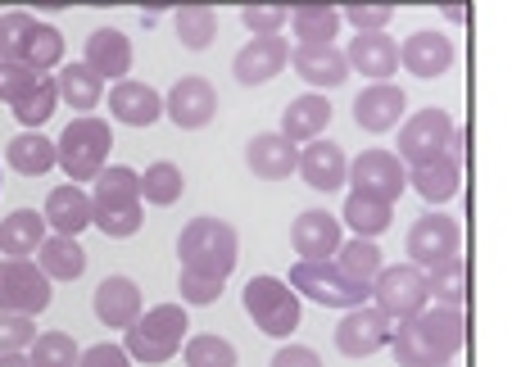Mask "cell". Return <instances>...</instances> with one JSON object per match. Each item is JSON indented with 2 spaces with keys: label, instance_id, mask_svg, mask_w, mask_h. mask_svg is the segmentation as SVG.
<instances>
[{
  "label": "cell",
  "instance_id": "1",
  "mask_svg": "<svg viewBox=\"0 0 512 367\" xmlns=\"http://www.w3.org/2000/svg\"><path fill=\"white\" fill-rule=\"evenodd\" d=\"M91 186H96V191H91V213H96V227L109 241H127V236L141 232L145 200H141V173H136V168L114 164Z\"/></svg>",
  "mask_w": 512,
  "mask_h": 367
},
{
  "label": "cell",
  "instance_id": "2",
  "mask_svg": "<svg viewBox=\"0 0 512 367\" xmlns=\"http://www.w3.org/2000/svg\"><path fill=\"white\" fill-rule=\"evenodd\" d=\"M177 259H182V272L227 281L236 272V259H241V236L223 218H195L177 236Z\"/></svg>",
  "mask_w": 512,
  "mask_h": 367
},
{
  "label": "cell",
  "instance_id": "3",
  "mask_svg": "<svg viewBox=\"0 0 512 367\" xmlns=\"http://www.w3.org/2000/svg\"><path fill=\"white\" fill-rule=\"evenodd\" d=\"M186 304H155L150 313H141L132 331H123V349L132 354V363H173L186 349Z\"/></svg>",
  "mask_w": 512,
  "mask_h": 367
},
{
  "label": "cell",
  "instance_id": "4",
  "mask_svg": "<svg viewBox=\"0 0 512 367\" xmlns=\"http://www.w3.org/2000/svg\"><path fill=\"white\" fill-rule=\"evenodd\" d=\"M59 168L68 173V182H96L109 168V150H114V136H109V123L96 114H82L59 132Z\"/></svg>",
  "mask_w": 512,
  "mask_h": 367
},
{
  "label": "cell",
  "instance_id": "5",
  "mask_svg": "<svg viewBox=\"0 0 512 367\" xmlns=\"http://www.w3.org/2000/svg\"><path fill=\"white\" fill-rule=\"evenodd\" d=\"M241 300H245L250 322L272 340H286L304 318V304H300L304 295L290 286V281H281V277H250L245 281Z\"/></svg>",
  "mask_w": 512,
  "mask_h": 367
},
{
  "label": "cell",
  "instance_id": "6",
  "mask_svg": "<svg viewBox=\"0 0 512 367\" xmlns=\"http://www.w3.org/2000/svg\"><path fill=\"white\" fill-rule=\"evenodd\" d=\"M290 286L300 290V295H309L313 304H322V309H345V313L358 309V304H368V295H372V290L354 286L336 268V259H300L290 268Z\"/></svg>",
  "mask_w": 512,
  "mask_h": 367
},
{
  "label": "cell",
  "instance_id": "7",
  "mask_svg": "<svg viewBox=\"0 0 512 367\" xmlns=\"http://www.w3.org/2000/svg\"><path fill=\"white\" fill-rule=\"evenodd\" d=\"M372 295H377V309L395 322H413L431 309L426 272L413 268V263H390V268H381V277L372 281Z\"/></svg>",
  "mask_w": 512,
  "mask_h": 367
},
{
  "label": "cell",
  "instance_id": "8",
  "mask_svg": "<svg viewBox=\"0 0 512 367\" xmlns=\"http://www.w3.org/2000/svg\"><path fill=\"white\" fill-rule=\"evenodd\" d=\"M454 141H458L454 118L431 105L404 123V132H399V159H404L408 168H422L440 155H454Z\"/></svg>",
  "mask_w": 512,
  "mask_h": 367
},
{
  "label": "cell",
  "instance_id": "9",
  "mask_svg": "<svg viewBox=\"0 0 512 367\" xmlns=\"http://www.w3.org/2000/svg\"><path fill=\"white\" fill-rule=\"evenodd\" d=\"M50 277L32 259H0V313L37 318L50 309Z\"/></svg>",
  "mask_w": 512,
  "mask_h": 367
},
{
  "label": "cell",
  "instance_id": "10",
  "mask_svg": "<svg viewBox=\"0 0 512 367\" xmlns=\"http://www.w3.org/2000/svg\"><path fill=\"white\" fill-rule=\"evenodd\" d=\"M390 340H395V318H386L377 304L372 309L368 304L349 309L336 327V349L345 358H372L381 349H390Z\"/></svg>",
  "mask_w": 512,
  "mask_h": 367
},
{
  "label": "cell",
  "instance_id": "11",
  "mask_svg": "<svg viewBox=\"0 0 512 367\" xmlns=\"http://www.w3.org/2000/svg\"><path fill=\"white\" fill-rule=\"evenodd\" d=\"M404 182V159L390 155V150H363L349 164V186H354V195H368V200L395 204L404 195Z\"/></svg>",
  "mask_w": 512,
  "mask_h": 367
},
{
  "label": "cell",
  "instance_id": "12",
  "mask_svg": "<svg viewBox=\"0 0 512 367\" xmlns=\"http://www.w3.org/2000/svg\"><path fill=\"white\" fill-rule=\"evenodd\" d=\"M463 254V227L445 213H422L413 227H408V259L413 268H431L440 259H454Z\"/></svg>",
  "mask_w": 512,
  "mask_h": 367
},
{
  "label": "cell",
  "instance_id": "13",
  "mask_svg": "<svg viewBox=\"0 0 512 367\" xmlns=\"http://www.w3.org/2000/svg\"><path fill=\"white\" fill-rule=\"evenodd\" d=\"M164 114L173 118L182 132H200V127H209L213 114H218V91H213L209 78L186 73V78L164 96Z\"/></svg>",
  "mask_w": 512,
  "mask_h": 367
},
{
  "label": "cell",
  "instance_id": "14",
  "mask_svg": "<svg viewBox=\"0 0 512 367\" xmlns=\"http://www.w3.org/2000/svg\"><path fill=\"white\" fill-rule=\"evenodd\" d=\"M286 64H290L286 37H254V41H245V46L236 50L232 78L241 82V87H263V82H272Z\"/></svg>",
  "mask_w": 512,
  "mask_h": 367
},
{
  "label": "cell",
  "instance_id": "15",
  "mask_svg": "<svg viewBox=\"0 0 512 367\" xmlns=\"http://www.w3.org/2000/svg\"><path fill=\"white\" fill-rule=\"evenodd\" d=\"M141 313H145V300L132 277H105L96 286V318L109 331H132L141 322Z\"/></svg>",
  "mask_w": 512,
  "mask_h": 367
},
{
  "label": "cell",
  "instance_id": "16",
  "mask_svg": "<svg viewBox=\"0 0 512 367\" xmlns=\"http://www.w3.org/2000/svg\"><path fill=\"white\" fill-rule=\"evenodd\" d=\"M290 245L300 259H336L345 236H340V218H331L327 209H304L290 227Z\"/></svg>",
  "mask_w": 512,
  "mask_h": 367
},
{
  "label": "cell",
  "instance_id": "17",
  "mask_svg": "<svg viewBox=\"0 0 512 367\" xmlns=\"http://www.w3.org/2000/svg\"><path fill=\"white\" fill-rule=\"evenodd\" d=\"M245 164H250V173L263 177V182H286V177L300 168V145L281 132H259L245 145Z\"/></svg>",
  "mask_w": 512,
  "mask_h": 367
},
{
  "label": "cell",
  "instance_id": "18",
  "mask_svg": "<svg viewBox=\"0 0 512 367\" xmlns=\"http://www.w3.org/2000/svg\"><path fill=\"white\" fill-rule=\"evenodd\" d=\"M345 59H349V68H354V73L372 78V87H377V82H386V78H395V68L404 64V59H399V41L386 37V32H358V37L349 41Z\"/></svg>",
  "mask_w": 512,
  "mask_h": 367
},
{
  "label": "cell",
  "instance_id": "19",
  "mask_svg": "<svg viewBox=\"0 0 512 367\" xmlns=\"http://www.w3.org/2000/svg\"><path fill=\"white\" fill-rule=\"evenodd\" d=\"M109 114H114V123L123 127H155L159 118H164V96H159L155 87H145V82H114V91H109Z\"/></svg>",
  "mask_w": 512,
  "mask_h": 367
},
{
  "label": "cell",
  "instance_id": "20",
  "mask_svg": "<svg viewBox=\"0 0 512 367\" xmlns=\"http://www.w3.org/2000/svg\"><path fill=\"white\" fill-rule=\"evenodd\" d=\"M399 59H404V68L413 73V78L435 82L449 64H454V41H449L445 32L422 28V32H413V37L399 46Z\"/></svg>",
  "mask_w": 512,
  "mask_h": 367
},
{
  "label": "cell",
  "instance_id": "21",
  "mask_svg": "<svg viewBox=\"0 0 512 367\" xmlns=\"http://www.w3.org/2000/svg\"><path fill=\"white\" fill-rule=\"evenodd\" d=\"M404 109H408V100H404V91H399L395 82H377V87H363V91H358V100H354L358 127H363V132H372V136H381V132H390V127H399Z\"/></svg>",
  "mask_w": 512,
  "mask_h": 367
},
{
  "label": "cell",
  "instance_id": "22",
  "mask_svg": "<svg viewBox=\"0 0 512 367\" xmlns=\"http://www.w3.org/2000/svg\"><path fill=\"white\" fill-rule=\"evenodd\" d=\"M300 177L313 191H340L349 182V159L336 141H309L300 145Z\"/></svg>",
  "mask_w": 512,
  "mask_h": 367
},
{
  "label": "cell",
  "instance_id": "23",
  "mask_svg": "<svg viewBox=\"0 0 512 367\" xmlns=\"http://www.w3.org/2000/svg\"><path fill=\"white\" fill-rule=\"evenodd\" d=\"M46 223L55 227V236H82L87 227H96V213H91V195L78 182L55 186L46 195Z\"/></svg>",
  "mask_w": 512,
  "mask_h": 367
},
{
  "label": "cell",
  "instance_id": "24",
  "mask_svg": "<svg viewBox=\"0 0 512 367\" xmlns=\"http://www.w3.org/2000/svg\"><path fill=\"white\" fill-rule=\"evenodd\" d=\"M290 64H295V73H300L309 87H340V82L349 78V59L345 50L331 41V46H295L290 50Z\"/></svg>",
  "mask_w": 512,
  "mask_h": 367
},
{
  "label": "cell",
  "instance_id": "25",
  "mask_svg": "<svg viewBox=\"0 0 512 367\" xmlns=\"http://www.w3.org/2000/svg\"><path fill=\"white\" fill-rule=\"evenodd\" d=\"M331 123V100L322 91H309V96H295L281 114V136H290L295 145H309V141H322Z\"/></svg>",
  "mask_w": 512,
  "mask_h": 367
},
{
  "label": "cell",
  "instance_id": "26",
  "mask_svg": "<svg viewBox=\"0 0 512 367\" xmlns=\"http://www.w3.org/2000/svg\"><path fill=\"white\" fill-rule=\"evenodd\" d=\"M82 64L96 68L105 82L109 78L127 82V73H132V41H127L118 28H96L87 37V55H82Z\"/></svg>",
  "mask_w": 512,
  "mask_h": 367
},
{
  "label": "cell",
  "instance_id": "27",
  "mask_svg": "<svg viewBox=\"0 0 512 367\" xmlns=\"http://www.w3.org/2000/svg\"><path fill=\"white\" fill-rule=\"evenodd\" d=\"M408 186H413L426 204L454 200L458 186H463V159H458V155L431 159V164H422V168H413V173H408Z\"/></svg>",
  "mask_w": 512,
  "mask_h": 367
},
{
  "label": "cell",
  "instance_id": "28",
  "mask_svg": "<svg viewBox=\"0 0 512 367\" xmlns=\"http://www.w3.org/2000/svg\"><path fill=\"white\" fill-rule=\"evenodd\" d=\"M46 227L50 223L37 209H14L0 223V250H5V259H32L46 245Z\"/></svg>",
  "mask_w": 512,
  "mask_h": 367
},
{
  "label": "cell",
  "instance_id": "29",
  "mask_svg": "<svg viewBox=\"0 0 512 367\" xmlns=\"http://www.w3.org/2000/svg\"><path fill=\"white\" fill-rule=\"evenodd\" d=\"M5 164L23 177H41L59 164V145L46 141L41 132H19L10 145H5Z\"/></svg>",
  "mask_w": 512,
  "mask_h": 367
},
{
  "label": "cell",
  "instance_id": "30",
  "mask_svg": "<svg viewBox=\"0 0 512 367\" xmlns=\"http://www.w3.org/2000/svg\"><path fill=\"white\" fill-rule=\"evenodd\" d=\"M55 82H59V100H64L68 109H78V118L91 114V109L105 100V78L87 64H64Z\"/></svg>",
  "mask_w": 512,
  "mask_h": 367
},
{
  "label": "cell",
  "instance_id": "31",
  "mask_svg": "<svg viewBox=\"0 0 512 367\" xmlns=\"http://www.w3.org/2000/svg\"><path fill=\"white\" fill-rule=\"evenodd\" d=\"M417 327H422V336L431 340L440 354H445V363L454 354H463L467 345V322H463V309H440V304H431V309L422 313V318H413Z\"/></svg>",
  "mask_w": 512,
  "mask_h": 367
},
{
  "label": "cell",
  "instance_id": "32",
  "mask_svg": "<svg viewBox=\"0 0 512 367\" xmlns=\"http://www.w3.org/2000/svg\"><path fill=\"white\" fill-rule=\"evenodd\" d=\"M422 272H426V286H431V304H440V309H463L467 304V259L463 254L440 259Z\"/></svg>",
  "mask_w": 512,
  "mask_h": 367
},
{
  "label": "cell",
  "instance_id": "33",
  "mask_svg": "<svg viewBox=\"0 0 512 367\" xmlns=\"http://www.w3.org/2000/svg\"><path fill=\"white\" fill-rule=\"evenodd\" d=\"M41 272L50 281H78L87 272V250L78 245V236H46L41 245Z\"/></svg>",
  "mask_w": 512,
  "mask_h": 367
},
{
  "label": "cell",
  "instance_id": "34",
  "mask_svg": "<svg viewBox=\"0 0 512 367\" xmlns=\"http://www.w3.org/2000/svg\"><path fill=\"white\" fill-rule=\"evenodd\" d=\"M336 268L345 272L354 286H363V290H372V281L381 277V250H377V241H368V236H354V241H345L340 245V254H336Z\"/></svg>",
  "mask_w": 512,
  "mask_h": 367
},
{
  "label": "cell",
  "instance_id": "35",
  "mask_svg": "<svg viewBox=\"0 0 512 367\" xmlns=\"http://www.w3.org/2000/svg\"><path fill=\"white\" fill-rule=\"evenodd\" d=\"M340 223L354 227V236H368V241H377V236L390 232V223H395V204H381V200H368V195H354V191H349L345 209H340Z\"/></svg>",
  "mask_w": 512,
  "mask_h": 367
},
{
  "label": "cell",
  "instance_id": "36",
  "mask_svg": "<svg viewBox=\"0 0 512 367\" xmlns=\"http://www.w3.org/2000/svg\"><path fill=\"white\" fill-rule=\"evenodd\" d=\"M340 23H345V14L331 10V5H304V10L290 14V28H295L300 46H331Z\"/></svg>",
  "mask_w": 512,
  "mask_h": 367
},
{
  "label": "cell",
  "instance_id": "37",
  "mask_svg": "<svg viewBox=\"0 0 512 367\" xmlns=\"http://www.w3.org/2000/svg\"><path fill=\"white\" fill-rule=\"evenodd\" d=\"M390 354L399 367H449L445 354L422 336L417 322H395V340H390Z\"/></svg>",
  "mask_w": 512,
  "mask_h": 367
},
{
  "label": "cell",
  "instance_id": "38",
  "mask_svg": "<svg viewBox=\"0 0 512 367\" xmlns=\"http://www.w3.org/2000/svg\"><path fill=\"white\" fill-rule=\"evenodd\" d=\"M186 191V177L177 164H168V159H159V164H150L141 173V200L155 204V209H168V204H177Z\"/></svg>",
  "mask_w": 512,
  "mask_h": 367
},
{
  "label": "cell",
  "instance_id": "39",
  "mask_svg": "<svg viewBox=\"0 0 512 367\" xmlns=\"http://www.w3.org/2000/svg\"><path fill=\"white\" fill-rule=\"evenodd\" d=\"M173 28L186 50H209L213 37H218V14H213L209 5H182V10L173 14Z\"/></svg>",
  "mask_w": 512,
  "mask_h": 367
},
{
  "label": "cell",
  "instance_id": "40",
  "mask_svg": "<svg viewBox=\"0 0 512 367\" xmlns=\"http://www.w3.org/2000/svg\"><path fill=\"white\" fill-rule=\"evenodd\" d=\"M37 28L41 23L32 19V14H23V10L5 14V19H0V64H23V59H28L32 37H37Z\"/></svg>",
  "mask_w": 512,
  "mask_h": 367
},
{
  "label": "cell",
  "instance_id": "41",
  "mask_svg": "<svg viewBox=\"0 0 512 367\" xmlns=\"http://www.w3.org/2000/svg\"><path fill=\"white\" fill-rule=\"evenodd\" d=\"M55 105H59V82L50 78H41L37 87L28 91V96L19 100V105H14V118H19L23 127H28V132H41V123H46L50 114H55Z\"/></svg>",
  "mask_w": 512,
  "mask_h": 367
},
{
  "label": "cell",
  "instance_id": "42",
  "mask_svg": "<svg viewBox=\"0 0 512 367\" xmlns=\"http://www.w3.org/2000/svg\"><path fill=\"white\" fill-rule=\"evenodd\" d=\"M32 367H78L82 354H78V340L68 336V331H41L37 345L28 349Z\"/></svg>",
  "mask_w": 512,
  "mask_h": 367
},
{
  "label": "cell",
  "instance_id": "43",
  "mask_svg": "<svg viewBox=\"0 0 512 367\" xmlns=\"http://www.w3.org/2000/svg\"><path fill=\"white\" fill-rule=\"evenodd\" d=\"M236 363H241V354H236L232 340L209 336V331L186 340V367H236Z\"/></svg>",
  "mask_w": 512,
  "mask_h": 367
},
{
  "label": "cell",
  "instance_id": "44",
  "mask_svg": "<svg viewBox=\"0 0 512 367\" xmlns=\"http://www.w3.org/2000/svg\"><path fill=\"white\" fill-rule=\"evenodd\" d=\"M64 59V32L55 28V23H41L37 28V37H32V46H28V59L23 64L28 68H37V73H50V68Z\"/></svg>",
  "mask_w": 512,
  "mask_h": 367
},
{
  "label": "cell",
  "instance_id": "45",
  "mask_svg": "<svg viewBox=\"0 0 512 367\" xmlns=\"http://www.w3.org/2000/svg\"><path fill=\"white\" fill-rule=\"evenodd\" d=\"M37 318H23V313H0V354H28L37 345Z\"/></svg>",
  "mask_w": 512,
  "mask_h": 367
},
{
  "label": "cell",
  "instance_id": "46",
  "mask_svg": "<svg viewBox=\"0 0 512 367\" xmlns=\"http://www.w3.org/2000/svg\"><path fill=\"white\" fill-rule=\"evenodd\" d=\"M241 23L254 37H281V28L290 23V10H281V5H245Z\"/></svg>",
  "mask_w": 512,
  "mask_h": 367
},
{
  "label": "cell",
  "instance_id": "47",
  "mask_svg": "<svg viewBox=\"0 0 512 367\" xmlns=\"http://www.w3.org/2000/svg\"><path fill=\"white\" fill-rule=\"evenodd\" d=\"M41 78H46V73H37V68H28V64H5V73H0V100L14 109Z\"/></svg>",
  "mask_w": 512,
  "mask_h": 367
},
{
  "label": "cell",
  "instance_id": "48",
  "mask_svg": "<svg viewBox=\"0 0 512 367\" xmlns=\"http://www.w3.org/2000/svg\"><path fill=\"white\" fill-rule=\"evenodd\" d=\"M227 281H213V277H200V272H182L177 277V290H182L186 309H204V304H213L218 295H223Z\"/></svg>",
  "mask_w": 512,
  "mask_h": 367
},
{
  "label": "cell",
  "instance_id": "49",
  "mask_svg": "<svg viewBox=\"0 0 512 367\" xmlns=\"http://www.w3.org/2000/svg\"><path fill=\"white\" fill-rule=\"evenodd\" d=\"M390 19H395L390 5H349L345 10V23H354L358 32H386Z\"/></svg>",
  "mask_w": 512,
  "mask_h": 367
},
{
  "label": "cell",
  "instance_id": "50",
  "mask_svg": "<svg viewBox=\"0 0 512 367\" xmlns=\"http://www.w3.org/2000/svg\"><path fill=\"white\" fill-rule=\"evenodd\" d=\"M78 367H132V354H127L123 345H91V349H82V363Z\"/></svg>",
  "mask_w": 512,
  "mask_h": 367
},
{
  "label": "cell",
  "instance_id": "51",
  "mask_svg": "<svg viewBox=\"0 0 512 367\" xmlns=\"http://www.w3.org/2000/svg\"><path fill=\"white\" fill-rule=\"evenodd\" d=\"M268 367H322V358H318V349H309V345H281Z\"/></svg>",
  "mask_w": 512,
  "mask_h": 367
},
{
  "label": "cell",
  "instance_id": "52",
  "mask_svg": "<svg viewBox=\"0 0 512 367\" xmlns=\"http://www.w3.org/2000/svg\"><path fill=\"white\" fill-rule=\"evenodd\" d=\"M0 367H32L28 354H0Z\"/></svg>",
  "mask_w": 512,
  "mask_h": 367
},
{
  "label": "cell",
  "instance_id": "53",
  "mask_svg": "<svg viewBox=\"0 0 512 367\" xmlns=\"http://www.w3.org/2000/svg\"><path fill=\"white\" fill-rule=\"evenodd\" d=\"M0 73H5V64H0Z\"/></svg>",
  "mask_w": 512,
  "mask_h": 367
}]
</instances>
